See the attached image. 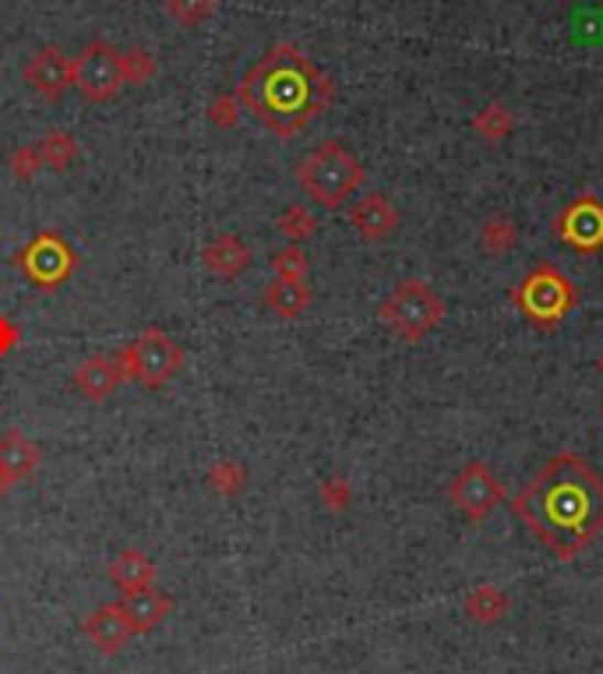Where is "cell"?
I'll return each instance as SVG.
<instances>
[{"label":"cell","instance_id":"6da1fadb","mask_svg":"<svg viewBox=\"0 0 603 674\" xmlns=\"http://www.w3.org/2000/svg\"><path fill=\"white\" fill-rule=\"evenodd\" d=\"M512 512L569 561L603 534V477L575 452H561L512 499Z\"/></svg>","mask_w":603,"mask_h":674},{"label":"cell","instance_id":"7a4b0ae2","mask_svg":"<svg viewBox=\"0 0 603 674\" xmlns=\"http://www.w3.org/2000/svg\"><path fill=\"white\" fill-rule=\"evenodd\" d=\"M237 99L272 135L293 138L329 110L332 78L293 43H276L258 64L247 67L237 85Z\"/></svg>","mask_w":603,"mask_h":674},{"label":"cell","instance_id":"3957f363","mask_svg":"<svg viewBox=\"0 0 603 674\" xmlns=\"http://www.w3.org/2000/svg\"><path fill=\"white\" fill-rule=\"evenodd\" d=\"M297 184L314 205L340 208L364 184V167L343 141H325L308 152L297 167Z\"/></svg>","mask_w":603,"mask_h":674},{"label":"cell","instance_id":"277c9868","mask_svg":"<svg viewBox=\"0 0 603 674\" xmlns=\"http://www.w3.org/2000/svg\"><path fill=\"white\" fill-rule=\"evenodd\" d=\"M512 300H516L519 314L526 318L529 325L558 329L564 318L572 314L579 293L572 287V279L564 276L558 265H537V269L516 287Z\"/></svg>","mask_w":603,"mask_h":674},{"label":"cell","instance_id":"5b68a950","mask_svg":"<svg viewBox=\"0 0 603 674\" xmlns=\"http://www.w3.org/2000/svg\"><path fill=\"white\" fill-rule=\"evenodd\" d=\"M378 314L402 343H420L423 335L441 325V318H445V300H441L423 279H402L399 287L381 300Z\"/></svg>","mask_w":603,"mask_h":674},{"label":"cell","instance_id":"8992f818","mask_svg":"<svg viewBox=\"0 0 603 674\" xmlns=\"http://www.w3.org/2000/svg\"><path fill=\"white\" fill-rule=\"evenodd\" d=\"M117 357L128 371V382H141L146 388H163L170 385L184 367V350L166 329L149 325L141 329L138 340L117 350Z\"/></svg>","mask_w":603,"mask_h":674},{"label":"cell","instance_id":"52a82bcc","mask_svg":"<svg viewBox=\"0 0 603 674\" xmlns=\"http://www.w3.org/2000/svg\"><path fill=\"white\" fill-rule=\"evenodd\" d=\"M71 88H78V96L88 103H110L120 88V50L110 43H88L75 61H71Z\"/></svg>","mask_w":603,"mask_h":674},{"label":"cell","instance_id":"ba28073f","mask_svg":"<svg viewBox=\"0 0 603 674\" xmlns=\"http://www.w3.org/2000/svg\"><path fill=\"white\" fill-rule=\"evenodd\" d=\"M505 499V484L494 477L491 467L484 463H470L455 473V481H452V505L463 512V516L470 523H481L487 520L494 509L502 505Z\"/></svg>","mask_w":603,"mask_h":674},{"label":"cell","instance_id":"9c48e42d","mask_svg":"<svg viewBox=\"0 0 603 674\" xmlns=\"http://www.w3.org/2000/svg\"><path fill=\"white\" fill-rule=\"evenodd\" d=\"M22 269L25 276L35 282L40 290H53V287H61V282H67V276L75 272V265H78V255L71 252L67 240L57 237V234H40L35 237L25 252H22Z\"/></svg>","mask_w":603,"mask_h":674},{"label":"cell","instance_id":"30bf717a","mask_svg":"<svg viewBox=\"0 0 603 674\" xmlns=\"http://www.w3.org/2000/svg\"><path fill=\"white\" fill-rule=\"evenodd\" d=\"M554 229L564 244L575 247V252L593 255L603 247V205L593 199V194H582V199H575L569 208L561 212Z\"/></svg>","mask_w":603,"mask_h":674},{"label":"cell","instance_id":"8fae6325","mask_svg":"<svg viewBox=\"0 0 603 674\" xmlns=\"http://www.w3.org/2000/svg\"><path fill=\"white\" fill-rule=\"evenodd\" d=\"M22 78L29 82L35 96L57 103L71 88V57H64V50H57V46H40L25 61Z\"/></svg>","mask_w":603,"mask_h":674},{"label":"cell","instance_id":"7c38bea8","mask_svg":"<svg viewBox=\"0 0 603 674\" xmlns=\"http://www.w3.org/2000/svg\"><path fill=\"white\" fill-rule=\"evenodd\" d=\"M75 388L93 403H103L110 399L117 388L128 382V371H123L117 353H96V357H88L75 367Z\"/></svg>","mask_w":603,"mask_h":674},{"label":"cell","instance_id":"4fadbf2b","mask_svg":"<svg viewBox=\"0 0 603 674\" xmlns=\"http://www.w3.org/2000/svg\"><path fill=\"white\" fill-rule=\"evenodd\" d=\"M117 605H120L123 618H128L131 632L134 635H146V632H155L159 625L166 622L173 600H170V593H163L159 587H141V590L123 593Z\"/></svg>","mask_w":603,"mask_h":674},{"label":"cell","instance_id":"5bb4252c","mask_svg":"<svg viewBox=\"0 0 603 674\" xmlns=\"http://www.w3.org/2000/svg\"><path fill=\"white\" fill-rule=\"evenodd\" d=\"M349 223L364 240L378 244V240H388L396 234L399 212H396L392 202L385 199V194H367V199H360L357 205L349 208Z\"/></svg>","mask_w":603,"mask_h":674},{"label":"cell","instance_id":"9a60e30c","mask_svg":"<svg viewBox=\"0 0 603 674\" xmlns=\"http://www.w3.org/2000/svg\"><path fill=\"white\" fill-rule=\"evenodd\" d=\"M85 635L93 640V646L99 653H120L123 646H128L131 640V625H128V618H123L120 605H99L93 614L85 618Z\"/></svg>","mask_w":603,"mask_h":674},{"label":"cell","instance_id":"2e32d148","mask_svg":"<svg viewBox=\"0 0 603 674\" xmlns=\"http://www.w3.org/2000/svg\"><path fill=\"white\" fill-rule=\"evenodd\" d=\"M202 261L212 276L229 282V279H240L247 272V265H251V247H247L237 234H219L205 244Z\"/></svg>","mask_w":603,"mask_h":674},{"label":"cell","instance_id":"e0dca14e","mask_svg":"<svg viewBox=\"0 0 603 674\" xmlns=\"http://www.w3.org/2000/svg\"><path fill=\"white\" fill-rule=\"evenodd\" d=\"M40 459H43L40 446H35L32 438H25L18 428L4 431V438H0V470H4V473L11 477V481L22 484L25 477L35 473V467H40Z\"/></svg>","mask_w":603,"mask_h":674},{"label":"cell","instance_id":"ac0fdd59","mask_svg":"<svg viewBox=\"0 0 603 674\" xmlns=\"http://www.w3.org/2000/svg\"><path fill=\"white\" fill-rule=\"evenodd\" d=\"M261 300L276 318H287V322H293V318H300L311 308L314 293H311V287L304 279H276V282L265 287Z\"/></svg>","mask_w":603,"mask_h":674},{"label":"cell","instance_id":"d6986e66","mask_svg":"<svg viewBox=\"0 0 603 674\" xmlns=\"http://www.w3.org/2000/svg\"><path fill=\"white\" fill-rule=\"evenodd\" d=\"M110 579L123 593L155 587V561L146 552H138V547H123V552L110 561Z\"/></svg>","mask_w":603,"mask_h":674},{"label":"cell","instance_id":"ffe728a7","mask_svg":"<svg viewBox=\"0 0 603 674\" xmlns=\"http://www.w3.org/2000/svg\"><path fill=\"white\" fill-rule=\"evenodd\" d=\"M205 484L212 488V494H219V499H237L247 488V470L237 459H216L205 473Z\"/></svg>","mask_w":603,"mask_h":674},{"label":"cell","instance_id":"44dd1931","mask_svg":"<svg viewBox=\"0 0 603 674\" xmlns=\"http://www.w3.org/2000/svg\"><path fill=\"white\" fill-rule=\"evenodd\" d=\"M40 156H43V167L67 170L78 159V138L71 131H46L40 141Z\"/></svg>","mask_w":603,"mask_h":674},{"label":"cell","instance_id":"7402d4cb","mask_svg":"<svg viewBox=\"0 0 603 674\" xmlns=\"http://www.w3.org/2000/svg\"><path fill=\"white\" fill-rule=\"evenodd\" d=\"M155 71H159V64H155V57H152L149 50L134 46V50H123L120 53V78H123V85H149L155 78Z\"/></svg>","mask_w":603,"mask_h":674},{"label":"cell","instance_id":"603a6c76","mask_svg":"<svg viewBox=\"0 0 603 674\" xmlns=\"http://www.w3.org/2000/svg\"><path fill=\"white\" fill-rule=\"evenodd\" d=\"M508 608V600L502 590H494V587H481V590H473L470 600H466V611L476 618L481 625H491V622H498V618L505 614Z\"/></svg>","mask_w":603,"mask_h":674},{"label":"cell","instance_id":"cb8c5ba5","mask_svg":"<svg viewBox=\"0 0 603 674\" xmlns=\"http://www.w3.org/2000/svg\"><path fill=\"white\" fill-rule=\"evenodd\" d=\"M276 226L287 240L300 244L317 229V220H314V212L308 205H290V208H282V216L276 220Z\"/></svg>","mask_w":603,"mask_h":674},{"label":"cell","instance_id":"d4e9b609","mask_svg":"<svg viewBox=\"0 0 603 674\" xmlns=\"http://www.w3.org/2000/svg\"><path fill=\"white\" fill-rule=\"evenodd\" d=\"M166 11L184 29H198L216 14V0H166Z\"/></svg>","mask_w":603,"mask_h":674},{"label":"cell","instance_id":"484cf974","mask_svg":"<svg viewBox=\"0 0 603 674\" xmlns=\"http://www.w3.org/2000/svg\"><path fill=\"white\" fill-rule=\"evenodd\" d=\"M308 255L300 252V244H290V247H279L272 255V272L276 279H304L308 276Z\"/></svg>","mask_w":603,"mask_h":674},{"label":"cell","instance_id":"4316f807","mask_svg":"<svg viewBox=\"0 0 603 674\" xmlns=\"http://www.w3.org/2000/svg\"><path fill=\"white\" fill-rule=\"evenodd\" d=\"M205 114H208L212 124H216V128H237V124H240V99H237V93L234 96L219 93L216 99L205 106Z\"/></svg>","mask_w":603,"mask_h":674},{"label":"cell","instance_id":"83f0119b","mask_svg":"<svg viewBox=\"0 0 603 674\" xmlns=\"http://www.w3.org/2000/svg\"><path fill=\"white\" fill-rule=\"evenodd\" d=\"M8 170L18 176V181H32L35 173L43 170V156H40V146H18L8 159Z\"/></svg>","mask_w":603,"mask_h":674},{"label":"cell","instance_id":"f1b7e54d","mask_svg":"<svg viewBox=\"0 0 603 674\" xmlns=\"http://www.w3.org/2000/svg\"><path fill=\"white\" fill-rule=\"evenodd\" d=\"M476 128H481L487 138H502L508 131V114L505 106H487V110L481 114V120H476Z\"/></svg>","mask_w":603,"mask_h":674},{"label":"cell","instance_id":"f546056e","mask_svg":"<svg viewBox=\"0 0 603 674\" xmlns=\"http://www.w3.org/2000/svg\"><path fill=\"white\" fill-rule=\"evenodd\" d=\"M322 499L332 512H343L349 502V484L343 481V477H329V481L322 484Z\"/></svg>","mask_w":603,"mask_h":674},{"label":"cell","instance_id":"4dcf8cb0","mask_svg":"<svg viewBox=\"0 0 603 674\" xmlns=\"http://www.w3.org/2000/svg\"><path fill=\"white\" fill-rule=\"evenodd\" d=\"M14 346H18V329H14L11 318H0V357L11 353Z\"/></svg>","mask_w":603,"mask_h":674},{"label":"cell","instance_id":"1f68e13d","mask_svg":"<svg viewBox=\"0 0 603 674\" xmlns=\"http://www.w3.org/2000/svg\"><path fill=\"white\" fill-rule=\"evenodd\" d=\"M14 488H18V481H11V477L0 470V499H4V494H11Z\"/></svg>","mask_w":603,"mask_h":674},{"label":"cell","instance_id":"d6a6232c","mask_svg":"<svg viewBox=\"0 0 603 674\" xmlns=\"http://www.w3.org/2000/svg\"><path fill=\"white\" fill-rule=\"evenodd\" d=\"M600 371H603V357H600Z\"/></svg>","mask_w":603,"mask_h":674}]
</instances>
